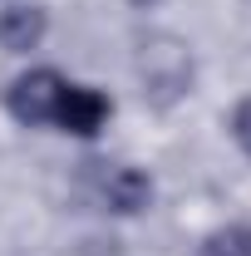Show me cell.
<instances>
[{
  "mask_svg": "<svg viewBox=\"0 0 251 256\" xmlns=\"http://www.w3.org/2000/svg\"><path fill=\"white\" fill-rule=\"evenodd\" d=\"M138 79H143V94L148 104L158 108H172L178 98L192 94V74H197V64H192V44L188 40H178V34H143L138 40Z\"/></svg>",
  "mask_w": 251,
  "mask_h": 256,
  "instance_id": "obj_1",
  "label": "cell"
},
{
  "mask_svg": "<svg viewBox=\"0 0 251 256\" xmlns=\"http://www.w3.org/2000/svg\"><path fill=\"white\" fill-rule=\"evenodd\" d=\"M64 89H69V79H64L60 69H30V74L10 79V89H5V114L20 128H54Z\"/></svg>",
  "mask_w": 251,
  "mask_h": 256,
  "instance_id": "obj_2",
  "label": "cell"
},
{
  "mask_svg": "<svg viewBox=\"0 0 251 256\" xmlns=\"http://www.w3.org/2000/svg\"><path fill=\"white\" fill-rule=\"evenodd\" d=\"M98 202L118 217H138V212L153 207V178L133 162H114V168L98 172Z\"/></svg>",
  "mask_w": 251,
  "mask_h": 256,
  "instance_id": "obj_3",
  "label": "cell"
},
{
  "mask_svg": "<svg viewBox=\"0 0 251 256\" xmlns=\"http://www.w3.org/2000/svg\"><path fill=\"white\" fill-rule=\"evenodd\" d=\"M114 114V98L104 89H89V84H69L60 98V114H54V128L60 133H74V138H98L104 124Z\"/></svg>",
  "mask_w": 251,
  "mask_h": 256,
  "instance_id": "obj_4",
  "label": "cell"
},
{
  "mask_svg": "<svg viewBox=\"0 0 251 256\" xmlns=\"http://www.w3.org/2000/svg\"><path fill=\"white\" fill-rule=\"evenodd\" d=\"M44 34H50V15L40 5H10V10H0V50L30 54V50H40Z\"/></svg>",
  "mask_w": 251,
  "mask_h": 256,
  "instance_id": "obj_5",
  "label": "cell"
},
{
  "mask_svg": "<svg viewBox=\"0 0 251 256\" xmlns=\"http://www.w3.org/2000/svg\"><path fill=\"white\" fill-rule=\"evenodd\" d=\"M197 256H251V222H226L212 236H202Z\"/></svg>",
  "mask_w": 251,
  "mask_h": 256,
  "instance_id": "obj_6",
  "label": "cell"
},
{
  "mask_svg": "<svg viewBox=\"0 0 251 256\" xmlns=\"http://www.w3.org/2000/svg\"><path fill=\"white\" fill-rule=\"evenodd\" d=\"M232 138H236V148L251 158V94L236 104V114H232Z\"/></svg>",
  "mask_w": 251,
  "mask_h": 256,
  "instance_id": "obj_7",
  "label": "cell"
},
{
  "mask_svg": "<svg viewBox=\"0 0 251 256\" xmlns=\"http://www.w3.org/2000/svg\"><path fill=\"white\" fill-rule=\"evenodd\" d=\"M133 5H143V0H133Z\"/></svg>",
  "mask_w": 251,
  "mask_h": 256,
  "instance_id": "obj_8",
  "label": "cell"
}]
</instances>
